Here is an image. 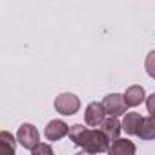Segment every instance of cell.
I'll use <instances>...</instances> for the list:
<instances>
[{
	"mask_svg": "<svg viewBox=\"0 0 155 155\" xmlns=\"http://www.w3.org/2000/svg\"><path fill=\"white\" fill-rule=\"evenodd\" d=\"M108 146H110V140L104 137V133L97 128H91L88 131L86 142L82 144V150L88 153H101V151H106Z\"/></svg>",
	"mask_w": 155,
	"mask_h": 155,
	"instance_id": "6da1fadb",
	"label": "cell"
},
{
	"mask_svg": "<svg viewBox=\"0 0 155 155\" xmlns=\"http://www.w3.org/2000/svg\"><path fill=\"white\" fill-rule=\"evenodd\" d=\"M55 110L60 115H75L81 110V101L73 93H60L55 99Z\"/></svg>",
	"mask_w": 155,
	"mask_h": 155,
	"instance_id": "7a4b0ae2",
	"label": "cell"
},
{
	"mask_svg": "<svg viewBox=\"0 0 155 155\" xmlns=\"http://www.w3.org/2000/svg\"><path fill=\"white\" fill-rule=\"evenodd\" d=\"M17 140L26 148V150H31L35 144L40 142V135H38V130L33 126V124H22L17 131Z\"/></svg>",
	"mask_w": 155,
	"mask_h": 155,
	"instance_id": "3957f363",
	"label": "cell"
},
{
	"mask_svg": "<svg viewBox=\"0 0 155 155\" xmlns=\"http://www.w3.org/2000/svg\"><path fill=\"white\" fill-rule=\"evenodd\" d=\"M102 106H104V111L108 113V115H111V117H119V115H124L126 113V102H124V99H122V95H119V93H110V95H106L104 97V101H102Z\"/></svg>",
	"mask_w": 155,
	"mask_h": 155,
	"instance_id": "277c9868",
	"label": "cell"
},
{
	"mask_svg": "<svg viewBox=\"0 0 155 155\" xmlns=\"http://www.w3.org/2000/svg\"><path fill=\"white\" fill-rule=\"evenodd\" d=\"M104 117H106V111H104L102 102H90L88 104V108L84 111V122H86V126L97 128L102 122Z\"/></svg>",
	"mask_w": 155,
	"mask_h": 155,
	"instance_id": "5b68a950",
	"label": "cell"
},
{
	"mask_svg": "<svg viewBox=\"0 0 155 155\" xmlns=\"http://www.w3.org/2000/svg\"><path fill=\"white\" fill-rule=\"evenodd\" d=\"M99 130L104 133V137H106L108 140H115V139L120 135V131H122V130H120V122L117 120V117H111V115H110L108 119H106V117L102 119V122L99 124Z\"/></svg>",
	"mask_w": 155,
	"mask_h": 155,
	"instance_id": "8992f818",
	"label": "cell"
},
{
	"mask_svg": "<svg viewBox=\"0 0 155 155\" xmlns=\"http://www.w3.org/2000/svg\"><path fill=\"white\" fill-rule=\"evenodd\" d=\"M68 124L64 122V120H51V122H48V126H46V130H44V135H46V139L48 140H58V139H62V137H66L68 135Z\"/></svg>",
	"mask_w": 155,
	"mask_h": 155,
	"instance_id": "52a82bcc",
	"label": "cell"
},
{
	"mask_svg": "<svg viewBox=\"0 0 155 155\" xmlns=\"http://www.w3.org/2000/svg\"><path fill=\"white\" fill-rule=\"evenodd\" d=\"M106 151H110V153H113V155H133L135 151H137V148H135V144L131 142V140H128V139H115L110 146H108V150Z\"/></svg>",
	"mask_w": 155,
	"mask_h": 155,
	"instance_id": "ba28073f",
	"label": "cell"
},
{
	"mask_svg": "<svg viewBox=\"0 0 155 155\" xmlns=\"http://www.w3.org/2000/svg\"><path fill=\"white\" fill-rule=\"evenodd\" d=\"M122 99H124L126 106L135 108V106H139V104H142V102H144L146 95H144L142 86H137V84H135V86H130V88L126 90V93L122 95Z\"/></svg>",
	"mask_w": 155,
	"mask_h": 155,
	"instance_id": "9c48e42d",
	"label": "cell"
},
{
	"mask_svg": "<svg viewBox=\"0 0 155 155\" xmlns=\"http://www.w3.org/2000/svg\"><path fill=\"white\" fill-rule=\"evenodd\" d=\"M140 122H142L140 113L130 111V113L124 115V119H122V122H120V130H124L128 135H135L137 130H139V126H140Z\"/></svg>",
	"mask_w": 155,
	"mask_h": 155,
	"instance_id": "30bf717a",
	"label": "cell"
},
{
	"mask_svg": "<svg viewBox=\"0 0 155 155\" xmlns=\"http://www.w3.org/2000/svg\"><path fill=\"white\" fill-rule=\"evenodd\" d=\"M135 135L140 137L142 140H151V139H155V119H153V115L142 117V122H140V126H139V130H137Z\"/></svg>",
	"mask_w": 155,
	"mask_h": 155,
	"instance_id": "8fae6325",
	"label": "cell"
},
{
	"mask_svg": "<svg viewBox=\"0 0 155 155\" xmlns=\"http://www.w3.org/2000/svg\"><path fill=\"white\" fill-rule=\"evenodd\" d=\"M17 150V140L9 131H0V155H13Z\"/></svg>",
	"mask_w": 155,
	"mask_h": 155,
	"instance_id": "7c38bea8",
	"label": "cell"
},
{
	"mask_svg": "<svg viewBox=\"0 0 155 155\" xmlns=\"http://www.w3.org/2000/svg\"><path fill=\"white\" fill-rule=\"evenodd\" d=\"M88 131H90V128H86V126H82V124H75V126H71V128L68 130V135H69V139L73 140V144H77V146L82 148V144L86 142Z\"/></svg>",
	"mask_w": 155,
	"mask_h": 155,
	"instance_id": "4fadbf2b",
	"label": "cell"
},
{
	"mask_svg": "<svg viewBox=\"0 0 155 155\" xmlns=\"http://www.w3.org/2000/svg\"><path fill=\"white\" fill-rule=\"evenodd\" d=\"M29 151H31L33 155H38V153H48V155H49L53 150H51V146H48V144H40V142H38V144H35Z\"/></svg>",
	"mask_w": 155,
	"mask_h": 155,
	"instance_id": "5bb4252c",
	"label": "cell"
},
{
	"mask_svg": "<svg viewBox=\"0 0 155 155\" xmlns=\"http://www.w3.org/2000/svg\"><path fill=\"white\" fill-rule=\"evenodd\" d=\"M148 111H150V115H153V95H150V99H148Z\"/></svg>",
	"mask_w": 155,
	"mask_h": 155,
	"instance_id": "9a60e30c",
	"label": "cell"
}]
</instances>
